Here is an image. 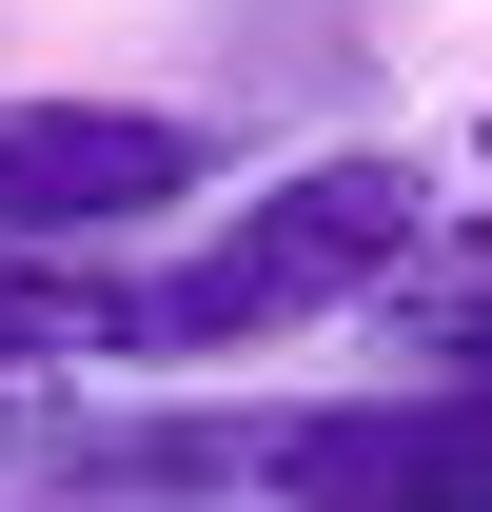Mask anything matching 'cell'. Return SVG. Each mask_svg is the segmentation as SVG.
<instances>
[{"label":"cell","instance_id":"6da1fadb","mask_svg":"<svg viewBox=\"0 0 492 512\" xmlns=\"http://www.w3.org/2000/svg\"><path fill=\"white\" fill-rule=\"evenodd\" d=\"M433 237V158H276V197H237L197 256L119 276V375H217L256 335L374 316Z\"/></svg>","mask_w":492,"mask_h":512},{"label":"cell","instance_id":"7a4b0ae2","mask_svg":"<svg viewBox=\"0 0 492 512\" xmlns=\"http://www.w3.org/2000/svg\"><path fill=\"white\" fill-rule=\"evenodd\" d=\"M197 178H217V138L158 119V99H0V256H99L119 276V237L197 217Z\"/></svg>","mask_w":492,"mask_h":512},{"label":"cell","instance_id":"3957f363","mask_svg":"<svg viewBox=\"0 0 492 512\" xmlns=\"http://www.w3.org/2000/svg\"><path fill=\"white\" fill-rule=\"evenodd\" d=\"M256 493H276V512H492V394L256 414Z\"/></svg>","mask_w":492,"mask_h":512},{"label":"cell","instance_id":"277c9868","mask_svg":"<svg viewBox=\"0 0 492 512\" xmlns=\"http://www.w3.org/2000/svg\"><path fill=\"white\" fill-rule=\"evenodd\" d=\"M374 335L414 355V394H492V197L414 237V276L374 296Z\"/></svg>","mask_w":492,"mask_h":512},{"label":"cell","instance_id":"5b68a950","mask_svg":"<svg viewBox=\"0 0 492 512\" xmlns=\"http://www.w3.org/2000/svg\"><path fill=\"white\" fill-rule=\"evenodd\" d=\"M60 375H119V276L99 256H0V414Z\"/></svg>","mask_w":492,"mask_h":512},{"label":"cell","instance_id":"8992f818","mask_svg":"<svg viewBox=\"0 0 492 512\" xmlns=\"http://www.w3.org/2000/svg\"><path fill=\"white\" fill-rule=\"evenodd\" d=\"M473 178H492V119H473Z\"/></svg>","mask_w":492,"mask_h":512}]
</instances>
